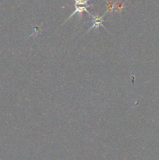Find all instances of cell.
<instances>
[{"label": "cell", "mask_w": 159, "mask_h": 160, "mask_svg": "<svg viewBox=\"0 0 159 160\" xmlns=\"http://www.w3.org/2000/svg\"><path fill=\"white\" fill-rule=\"evenodd\" d=\"M89 0H74L75 2V10L73 11V13L69 17V18L67 19V20H70L72 18L73 15H75L76 13H79L80 15V20L82 19L83 17V12H87L89 15H90V12L89 11H87V8L92 6L91 5L88 4Z\"/></svg>", "instance_id": "obj_1"}, {"label": "cell", "mask_w": 159, "mask_h": 160, "mask_svg": "<svg viewBox=\"0 0 159 160\" xmlns=\"http://www.w3.org/2000/svg\"><path fill=\"white\" fill-rule=\"evenodd\" d=\"M107 13V12H104V13L103 14L101 17H100L98 14H97V15H93V14L90 13V17H92V19H93V23H92L91 27L90 28V29L88 30V31L87 32H89L90 31H91L93 28H96V29H98L99 28V27H103V28H104L105 30H107V28L104 27V25L103 24V22H104V16H105V14Z\"/></svg>", "instance_id": "obj_2"}, {"label": "cell", "mask_w": 159, "mask_h": 160, "mask_svg": "<svg viewBox=\"0 0 159 160\" xmlns=\"http://www.w3.org/2000/svg\"><path fill=\"white\" fill-rule=\"evenodd\" d=\"M105 2L107 3V9H106V12H110L111 13L115 12V9H116V2H113L112 1H107V0H105Z\"/></svg>", "instance_id": "obj_3"}, {"label": "cell", "mask_w": 159, "mask_h": 160, "mask_svg": "<svg viewBox=\"0 0 159 160\" xmlns=\"http://www.w3.org/2000/svg\"><path fill=\"white\" fill-rule=\"evenodd\" d=\"M125 6H126L125 3L116 2V9H115V12H118L121 13V12L123 10V9L125 8Z\"/></svg>", "instance_id": "obj_4"}]
</instances>
